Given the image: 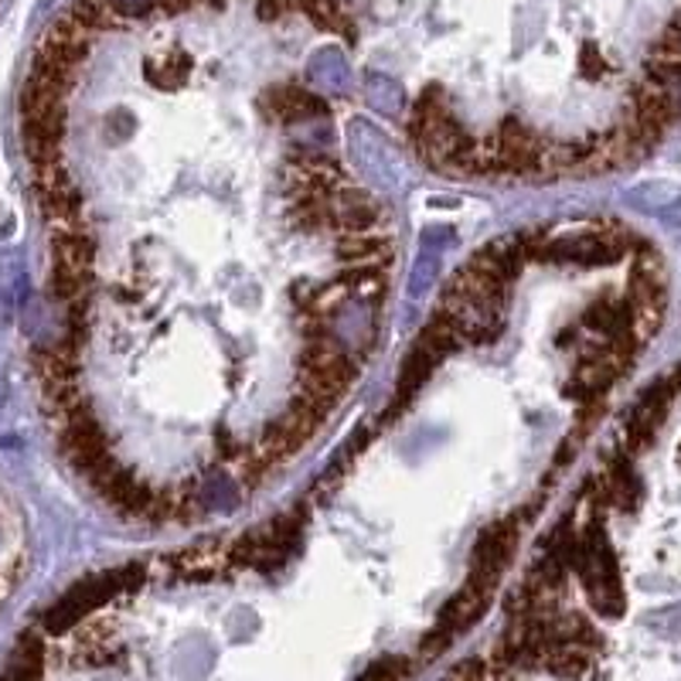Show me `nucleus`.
Here are the masks:
<instances>
[{
  "label": "nucleus",
  "mask_w": 681,
  "mask_h": 681,
  "mask_svg": "<svg viewBox=\"0 0 681 681\" xmlns=\"http://www.w3.org/2000/svg\"><path fill=\"white\" fill-rule=\"evenodd\" d=\"M144 583V570L140 565H130V570H112V573H102V576H92L86 583H79L59 606H55L48 616H45V631L48 634H66L69 628L92 613L96 606H102L106 600L120 596L127 590H137Z\"/></svg>",
  "instance_id": "f257e3e1"
},
{
  "label": "nucleus",
  "mask_w": 681,
  "mask_h": 681,
  "mask_svg": "<svg viewBox=\"0 0 681 681\" xmlns=\"http://www.w3.org/2000/svg\"><path fill=\"white\" fill-rule=\"evenodd\" d=\"M631 198L644 201V208H664L681 198V188H674L671 181H654V185H641L638 191H631Z\"/></svg>",
  "instance_id": "f03ea898"
},
{
  "label": "nucleus",
  "mask_w": 681,
  "mask_h": 681,
  "mask_svg": "<svg viewBox=\"0 0 681 681\" xmlns=\"http://www.w3.org/2000/svg\"><path fill=\"white\" fill-rule=\"evenodd\" d=\"M406 674H409V661L406 658H382V661H375L365 671L362 681H403Z\"/></svg>",
  "instance_id": "7ed1b4c3"
}]
</instances>
